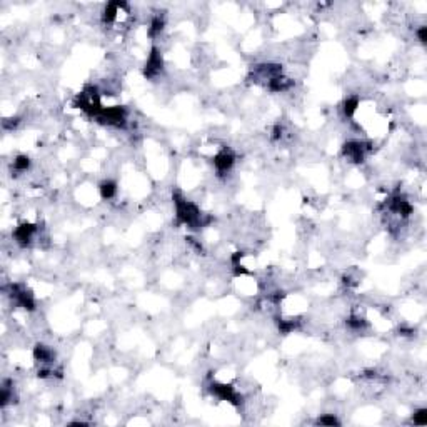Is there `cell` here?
Returning <instances> with one entry per match:
<instances>
[{
    "mask_svg": "<svg viewBox=\"0 0 427 427\" xmlns=\"http://www.w3.org/2000/svg\"><path fill=\"white\" fill-rule=\"evenodd\" d=\"M174 204H175V211H177L179 224H186L191 229H199V227L206 225L202 222V214L196 204L186 201L180 194H174Z\"/></svg>",
    "mask_w": 427,
    "mask_h": 427,
    "instance_id": "cell-1",
    "label": "cell"
},
{
    "mask_svg": "<svg viewBox=\"0 0 427 427\" xmlns=\"http://www.w3.org/2000/svg\"><path fill=\"white\" fill-rule=\"evenodd\" d=\"M99 122L113 127H125L127 122V112L124 107H102V110L99 112L96 117Z\"/></svg>",
    "mask_w": 427,
    "mask_h": 427,
    "instance_id": "cell-2",
    "label": "cell"
},
{
    "mask_svg": "<svg viewBox=\"0 0 427 427\" xmlns=\"http://www.w3.org/2000/svg\"><path fill=\"white\" fill-rule=\"evenodd\" d=\"M10 296L15 301L17 306L23 307L25 311H34L35 309V301L30 291H27L25 287L18 286V284H12L10 286Z\"/></svg>",
    "mask_w": 427,
    "mask_h": 427,
    "instance_id": "cell-3",
    "label": "cell"
},
{
    "mask_svg": "<svg viewBox=\"0 0 427 427\" xmlns=\"http://www.w3.org/2000/svg\"><path fill=\"white\" fill-rule=\"evenodd\" d=\"M211 391H212V394H215L220 401H227L234 406L242 404V396L240 394H237L232 386H227V384H212Z\"/></svg>",
    "mask_w": 427,
    "mask_h": 427,
    "instance_id": "cell-4",
    "label": "cell"
},
{
    "mask_svg": "<svg viewBox=\"0 0 427 427\" xmlns=\"http://www.w3.org/2000/svg\"><path fill=\"white\" fill-rule=\"evenodd\" d=\"M344 155L349 157L352 162L355 164H360L364 162L365 159V152L369 150V147H365L364 142H359V140H349L344 144Z\"/></svg>",
    "mask_w": 427,
    "mask_h": 427,
    "instance_id": "cell-5",
    "label": "cell"
},
{
    "mask_svg": "<svg viewBox=\"0 0 427 427\" xmlns=\"http://www.w3.org/2000/svg\"><path fill=\"white\" fill-rule=\"evenodd\" d=\"M162 55H160V52L157 47H154V49L150 50V55L149 59H147V64H145V69H144V75L147 79H154L155 75L160 74V70H162Z\"/></svg>",
    "mask_w": 427,
    "mask_h": 427,
    "instance_id": "cell-6",
    "label": "cell"
},
{
    "mask_svg": "<svg viewBox=\"0 0 427 427\" xmlns=\"http://www.w3.org/2000/svg\"><path fill=\"white\" fill-rule=\"evenodd\" d=\"M234 162H235V157H234V154L229 150H222L215 155V157H214V165H215V169L219 170L220 174L229 172V170L232 169V165H234Z\"/></svg>",
    "mask_w": 427,
    "mask_h": 427,
    "instance_id": "cell-7",
    "label": "cell"
},
{
    "mask_svg": "<svg viewBox=\"0 0 427 427\" xmlns=\"http://www.w3.org/2000/svg\"><path fill=\"white\" fill-rule=\"evenodd\" d=\"M35 230H37L35 225H32V224H22V225L17 227L15 232H13V237H15V240L22 245V247H25V245L30 244L32 235L35 234Z\"/></svg>",
    "mask_w": 427,
    "mask_h": 427,
    "instance_id": "cell-8",
    "label": "cell"
},
{
    "mask_svg": "<svg viewBox=\"0 0 427 427\" xmlns=\"http://www.w3.org/2000/svg\"><path fill=\"white\" fill-rule=\"evenodd\" d=\"M391 209L402 217H409L412 211H414V207H412L409 201H406L404 197H394L391 201Z\"/></svg>",
    "mask_w": 427,
    "mask_h": 427,
    "instance_id": "cell-9",
    "label": "cell"
},
{
    "mask_svg": "<svg viewBox=\"0 0 427 427\" xmlns=\"http://www.w3.org/2000/svg\"><path fill=\"white\" fill-rule=\"evenodd\" d=\"M34 357L35 360H39L42 364H50L52 360H54V352H52V349H49L47 345L37 344L34 349Z\"/></svg>",
    "mask_w": 427,
    "mask_h": 427,
    "instance_id": "cell-10",
    "label": "cell"
},
{
    "mask_svg": "<svg viewBox=\"0 0 427 427\" xmlns=\"http://www.w3.org/2000/svg\"><path fill=\"white\" fill-rule=\"evenodd\" d=\"M99 189H101L102 199H106V201L115 197V194H117V186H115V182H112V180H104Z\"/></svg>",
    "mask_w": 427,
    "mask_h": 427,
    "instance_id": "cell-11",
    "label": "cell"
},
{
    "mask_svg": "<svg viewBox=\"0 0 427 427\" xmlns=\"http://www.w3.org/2000/svg\"><path fill=\"white\" fill-rule=\"evenodd\" d=\"M162 28H164V18L160 17V15H157V17L152 18V22H150V28H149V34H150L152 37H155L157 34H160V32H162Z\"/></svg>",
    "mask_w": 427,
    "mask_h": 427,
    "instance_id": "cell-12",
    "label": "cell"
},
{
    "mask_svg": "<svg viewBox=\"0 0 427 427\" xmlns=\"http://www.w3.org/2000/svg\"><path fill=\"white\" fill-rule=\"evenodd\" d=\"M357 107H359V99H357V97H349L347 101L344 102V112H345V115H347V117H352L354 112L357 110Z\"/></svg>",
    "mask_w": 427,
    "mask_h": 427,
    "instance_id": "cell-13",
    "label": "cell"
},
{
    "mask_svg": "<svg viewBox=\"0 0 427 427\" xmlns=\"http://www.w3.org/2000/svg\"><path fill=\"white\" fill-rule=\"evenodd\" d=\"M277 324H279V330H281L282 334H291L294 329H297V320H292V319L291 320L281 319Z\"/></svg>",
    "mask_w": 427,
    "mask_h": 427,
    "instance_id": "cell-14",
    "label": "cell"
},
{
    "mask_svg": "<svg viewBox=\"0 0 427 427\" xmlns=\"http://www.w3.org/2000/svg\"><path fill=\"white\" fill-rule=\"evenodd\" d=\"M28 165H30V159H28L27 155H18V157L13 160V167H15L17 172H23V170H27Z\"/></svg>",
    "mask_w": 427,
    "mask_h": 427,
    "instance_id": "cell-15",
    "label": "cell"
},
{
    "mask_svg": "<svg viewBox=\"0 0 427 427\" xmlns=\"http://www.w3.org/2000/svg\"><path fill=\"white\" fill-rule=\"evenodd\" d=\"M412 421H414V424H417V426H426L427 424V409L426 407L417 409L414 412V416H412Z\"/></svg>",
    "mask_w": 427,
    "mask_h": 427,
    "instance_id": "cell-16",
    "label": "cell"
},
{
    "mask_svg": "<svg viewBox=\"0 0 427 427\" xmlns=\"http://www.w3.org/2000/svg\"><path fill=\"white\" fill-rule=\"evenodd\" d=\"M316 424H319V426H339V424H340V421H339L335 416L325 414V416L319 417V419L316 421Z\"/></svg>",
    "mask_w": 427,
    "mask_h": 427,
    "instance_id": "cell-17",
    "label": "cell"
},
{
    "mask_svg": "<svg viewBox=\"0 0 427 427\" xmlns=\"http://www.w3.org/2000/svg\"><path fill=\"white\" fill-rule=\"evenodd\" d=\"M347 325L350 327V329H354V330H360L362 327H365V320L362 319V317L352 314V316H350L349 319H347Z\"/></svg>",
    "mask_w": 427,
    "mask_h": 427,
    "instance_id": "cell-18",
    "label": "cell"
},
{
    "mask_svg": "<svg viewBox=\"0 0 427 427\" xmlns=\"http://www.w3.org/2000/svg\"><path fill=\"white\" fill-rule=\"evenodd\" d=\"M417 37H419V40L422 42V44H426V40H427V27H421L419 30H417Z\"/></svg>",
    "mask_w": 427,
    "mask_h": 427,
    "instance_id": "cell-19",
    "label": "cell"
}]
</instances>
